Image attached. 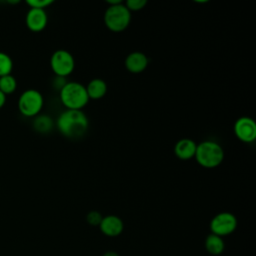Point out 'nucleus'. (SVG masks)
Returning <instances> with one entry per match:
<instances>
[{
  "label": "nucleus",
  "instance_id": "f257e3e1",
  "mask_svg": "<svg viewBox=\"0 0 256 256\" xmlns=\"http://www.w3.org/2000/svg\"><path fill=\"white\" fill-rule=\"evenodd\" d=\"M56 126L63 136L70 139H76L87 132L89 120L82 110L66 109L58 116Z\"/></svg>",
  "mask_w": 256,
  "mask_h": 256
},
{
  "label": "nucleus",
  "instance_id": "f03ea898",
  "mask_svg": "<svg viewBox=\"0 0 256 256\" xmlns=\"http://www.w3.org/2000/svg\"><path fill=\"white\" fill-rule=\"evenodd\" d=\"M61 103L70 110H82L89 101L86 87L76 81L67 82L59 91Z\"/></svg>",
  "mask_w": 256,
  "mask_h": 256
},
{
  "label": "nucleus",
  "instance_id": "7ed1b4c3",
  "mask_svg": "<svg viewBox=\"0 0 256 256\" xmlns=\"http://www.w3.org/2000/svg\"><path fill=\"white\" fill-rule=\"evenodd\" d=\"M194 158L202 167L215 168L224 160V150L222 146L215 141H202L197 144Z\"/></svg>",
  "mask_w": 256,
  "mask_h": 256
},
{
  "label": "nucleus",
  "instance_id": "20e7f679",
  "mask_svg": "<svg viewBox=\"0 0 256 256\" xmlns=\"http://www.w3.org/2000/svg\"><path fill=\"white\" fill-rule=\"evenodd\" d=\"M131 12L123 3L108 6L104 13V23L112 32H122L130 24Z\"/></svg>",
  "mask_w": 256,
  "mask_h": 256
},
{
  "label": "nucleus",
  "instance_id": "39448f33",
  "mask_svg": "<svg viewBox=\"0 0 256 256\" xmlns=\"http://www.w3.org/2000/svg\"><path fill=\"white\" fill-rule=\"evenodd\" d=\"M44 105L42 94L36 89H27L20 95L18 99L19 112L26 117L37 116Z\"/></svg>",
  "mask_w": 256,
  "mask_h": 256
},
{
  "label": "nucleus",
  "instance_id": "423d86ee",
  "mask_svg": "<svg viewBox=\"0 0 256 256\" xmlns=\"http://www.w3.org/2000/svg\"><path fill=\"white\" fill-rule=\"evenodd\" d=\"M50 66L56 76L66 78L74 71L75 60L69 51L59 49L51 55Z\"/></svg>",
  "mask_w": 256,
  "mask_h": 256
},
{
  "label": "nucleus",
  "instance_id": "0eeeda50",
  "mask_svg": "<svg viewBox=\"0 0 256 256\" xmlns=\"http://www.w3.org/2000/svg\"><path fill=\"white\" fill-rule=\"evenodd\" d=\"M237 227V219L230 212H220L216 214L210 222L211 233L220 237L229 235L235 231Z\"/></svg>",
  "mask_w": 256,
  "mask_h": 256
},
{
  "label": "nucleus",
  "instance_id": "6e6552de",
  "mask_svg": "<svg viewBox=\"0 0 256 256\" xmlns=\"http://www.w3.org/2000/svg\"><path fill=\"white\" fill-rule=\"evenodd\" d=\"M235 136L244 143H251L256 138V124L255 121L248 117H239L234 123Z\"/></svg>",
  "mask_w": 256,
  "mask_h": 256
},
{
  "label": "nucleus",
  "instance_id": "1a4fd4ad",
  "mask_svg": "<svg viewBox=\"0 0 256 256\" xmlns=\"http://www.w3.org/2000/svg\"><path fill=\"white\" fill-rule=\"evenodd\" d=\"M27 28L32 32H41L48 23V16L44 9L30 8L25 17Z\"/></svg>",
  "mask_w": 256,
  "mask_h": 256
},
{
  "label": "nucleus",
  "instance_id": "9d476101",
  "mask_svg": "<svg viewBox=\"0 0 256 256\" xmlns=\"http://www.w3.org/2000/svg\"><path fill=\"white\" fill-rule=\"evenodd\" d=\"M99 228L104 235L108 237H116L122 233L124 224L120 217L116 215H107L103 217Z\"/></svg>",
  "mask_w": 256,
  "mask_h": 256
},
{
  "label": "nucleus",
  "instance_id": "9b49d317",
  "mask_svg": "<svg viewBox=\"0 0 256 256\" xmlns=\"http://www.w3.org/2000/svg\"><path fill=\"white\" fill-rule=\"evenodd\" d=\"M148 62V58L144 53L134 51L127 55V57L125 58L124 65L129 72L133 74H138L143 72L147 68Z\"/></svg>",
  "mask_w": 256,
  "mask_h": 256
},
{
  "label": "nucleus",
  "instance_id": "f8f14e48",
  "mask_svg": "<svg viewBox=\"0 0 256 256\" xmlns=\"http://www.w3.org/2000/svg\"><path fill=\"white\" fill-rule=\"evenodd\" d=\"M197 144L190 138H182L176 142L174 146L175 155L181 160H189L194 158Z\"/></svg>",
  "mask_w": 256,
  "mask_h": 256
},
{
  "label": "nucleus",
  "instance_id": "ddd939ff",
  "mask_svg": "<svg viewBox=\"0 0 256 256\" xmlns=\"http://www.w3.org/2000/svg\"><path fill=\"white\" fill-rule=\"evenodd\" d=\"M85 87H86V91L89 99H93V100H98L103 98L107 92V84L103 79H100V78L92 79Z\"/></svg>",
  "mask_w": 256,
  "mask_h": 256
},
{
  "label": "nucleus",
  "instance_id": "4468645a",
  "mask_svg": "<svg viewBox=\"0 0 256 256\" xmlns=\"http://www.w3.org/2000/svg\"><path fill=\"white\" fill-rule=\"evenodd\" d=\"M204 245L206 251L211 255H220L225 248V244L222 237L215 235L213 233L207 235Z\"/></svg>",
  "mask_w": 256,
  "mask_h": 256
},
{
  "label": "nucleus",
  "instance_id": "2eb2a0df",
  "mask_svg": "<svg viewBox=\"0 0 256 256\" xmlns=\"http://www.w3.org/2000/svg\"><path fill=\"white\" fill-rule=\"evenodd\" d=\"M33 128L42 134H46L49 133L54 126V122L53 119L45 114H38L37 116H35L34 120H33Z\"/></svg>",
  "mask_w": 256,
  "mask_h": 256
},
{
  "label": "nucleus",
  "instance_id": "dca6fc26",
  "mask_svg": "<svg viewBox=\"0 0 256 256\" xmlns=\"http://www.w3.org/2000/svg\"><path fill=\"white\" fill-rule=\"evenodd\" d=\"M17 88V81L12 74H8L5 76L0 77V91L5 94L9 95L15 92Z\"/></svg>",
  "mask_w": 256,
  "mask_h": 256
},
{
  "label": "nucleus",
  "instance_id": "f3484780",
  "mask_svg": "<svg viewBox=\"0 0 256 256\" xmlns=\"http://www.w3.org/2000/svg\"><path fill=\"white\" fill-rule=\"evenodd\" d=\"M12 70H13L12 58L8 54L0 51V77L11 74Z\"/></svg>",
  "mask_w": 256,
  "mask_h": 256
},
{
  "label": "nucleus",
  "instance_id": "a211bd4d",
  "mask_svg": "<svg viewBox=\"0 0 256 256\" xmlns=\"http://www.w3.org/2000/svg\"><path fill=\"white\" fill-rule=\"evenodd\" d=\"M103 219L102 214L99 211L93 210L90 211L87 215H86V221L88 222V224H90L91 226H99L101 221Z\"/></svg>",
  "mask_w": 256,
  "mask_h": 256
},
{
  "label": "nucleus",
  "instance_id": "6ab92c4d",
  "mask_svg": "<svg viewBox=\"0 0 256 256\" xmlns=\"http://www.w3.org/2000/svg\"><path fill=\"white\" fill-rule=\"evenodd\" d=\"M146 4H147L146 0H127L124 5L131 12V11L142 10L146 6Z\"/></svg>",
  "mask_w": 256,
  "mask_h": 256
},
{
  "label": "nucleus",
  "instance_id": "aec40b11",
  "mask_svg": "<svg viewBox=\"0 0 256 256\" xmlns=\"http://www.w3.org/2000/svg\"><path fill=\"white\" fill-rule=\"evenodd\" d=\"M53 3V0H27L26 4L30 8H36V9H44L51 5Z\"/></svg>",
  "mask_w": 256,
  "mask_h": 256
},
{
  "label": "nucleus",
  "instance_id": "412c9836",
  "mask_svg": "<svg viewBox=\"0 0 256 256\" xmlns=\"http://www.w3.org/2000/svg\"><path fill=\"white\" fill-rule=\"evenodd\" d=\"M67 83L66 81V78L65 77H59V76H56V78L53 80V86L54 88L58 89L59 91L62 89V87Z\"/></svg>",
  "mask_w": 256,
  "mask_h": 256
},
{
  "label": "nucleus",
  "instance_id": "4be33fe9",
  "mask_svg": "<svg viewBox=\"0 0 256 256\" xmlns=\"http://www.w3.org/2000/svg\"><path fill=\"white\" fill-rule=\"evenodd\" d=\"M5 102H6V95L3 94V93L0 91V109L4 106Z\"/></svg>",
  "mask_w": 256,
  "mask_h": 256
},
{
  "label": "nucleus",
  "instance_id": "5701e85b",
  "mask_svg": "<svg viewBox=\"0 0 256 256\" xmlns=\"http://www.w3.org/2000/svg\"><path fill=\"white\" fill-rule=\"evenodd\" d=\"M102 256H120V255L115 251H107Z\"/></svg>",
  "mask_w": 256,
  "mask_h": 256
},
{
  "label": "nucleus",
  "instance_id": "b1692460",
  "mask_svg": "<svg viewBox=\"0 0 256 256\" xmlns=\"http://www.w3.org/2000/svg\"><path fill=\"white\" fill-rule=\"evenodd\" d=\"M106 2L109 4V6H112V5H116V4L122 3V1H121V0H107Z\"/></svg>",
  "mask_w": 256,
  "mask_h": 256
},
{
  "label": "nucleus",
  "instance_id": "393cba45",
  "mask_svg": "<svg viewBox=\"0 0 256 256\" xmlns=\"http://www.w3.org/2000/svg\"><path fill=\"white\" fill-rule=\"evenodd\" d=\"M8 3H10V4H15V3H19V1H8Z\"/></svg>",
  "mask_w": 256,
  "mask_h": 256
}]
</instances>
